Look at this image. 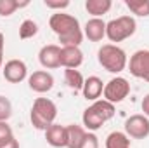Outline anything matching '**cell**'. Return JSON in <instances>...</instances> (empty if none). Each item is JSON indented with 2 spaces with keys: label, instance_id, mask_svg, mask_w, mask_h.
Listing matches in <instances>:
<instances>
[{
  "label": "cell",
  "instance_id": "cell-1",
  "mask_svg": "<svg viewBox=\"0 0 149 148\" xmlns=\"http://www.w3.org/2000/svg\"><path fill=\"white\" fill-rule=\"evenodd\" d=\"M49 26L59 37L63 47H78L83 40V32L80 28V23L71 14H64V12L52 14L49 19Z\"/></svg>",
  "mask_w": 149,
  "mask_h": 148
},
{
  "label": "cell",
  "instance_id": "cell-2",
  "mask_svg": "<svg viewBox=\"0 0 149 148\" xmlns=\"http://www.w3.org/2000/svg\"><path fill=\"white\" fill-rule=\"evenodd\" d=\"M113 117H114V105H111L106 99H97L88 108H85L83 115H81V120L88 131H97L108 120H111Z\"/></svg>",
  "mask_w": 149,
  "mask_h": 148
},
{
  "label": "cell",
  "instance_id": "cell-3",
  "mask_svg": "<svg viewBox=\"0 0 149 148\" xmlns=\"http://www.w3.org/2000/svg\"><path fill=\"white\" fill-rule=\"evenodd\" d=\"M56 117H57V106H56V103L52 99H49V98H37L33 101L30 120H31L35 129L47 131L54 124Z\"/></svg>",
  "mask_w": 149,
  "mask_h": 148
},
{
  "label": "cell",
  "instance_id": "cell-4",
  "mask_svg": "<svg viewBox=\"0 0 149 148\" xmlns=\"http://www.w3.org/2000/svg\"><path fill=\"white\" fill-rule=\"evenodd\" d=\"M97 61L99 65L108 70L109 73H120L127 68L128 59H127V52L114 45V44H104L99 51H97Z\"/></svg>",
  "mask_w": 149,
  "mask_h": 148
},
{
  "label": "cell",
  "instance_id": "cell-5",
  "mask_svg": "<svg viewBox=\"0 0 149 148\" xmlns=\"http://www.w3.org/2000/svg\"><path fill=\"white\" fill-rule=\"evenodd\" d=\"M137 30V23L132 16H120L106 23V37L111 42H123L125 38L132 37Z\"/></svg>",
  "mask_w": 149,
  "mask_h": 148
},
{
  "label": "cell",
  "instance_id": "cell-6",
  "mask_svg": "<svg viewBox=\"0 0 149 148\" xmlns=\"http://www.w3.org/2000/svg\"><path fill=\"white\" fill-rule=\"evenodd\" d=\"M128 94H130V84H128V80L123 78V77H114V78H111L108 84H104L102 96H104V99L109 101L111 105L121 103Z\"/></svg>",
  "mask_w": 149,
  "mask_h": 148
},
{
  "label": "cell",
  "instance_id": "cell-7",
  "mask_svg": "<svg viewBox=\"0 0 149 148\" xmlns=\"http://www.w3.org/2000/svg\"><path fill=\"white\" fill-rule=\"evenodd\" d=\"M125 134L134 140H144L149 136V118L142 113H135L125 120Z\"/></svg>",
  "mask_w": 149,
  "mask_h": 148
},
{
  "label": "cell",
  "instance_id": "cell-8",
  "mask_svg": "<svg viewBox=\"0 0 149 148\" xmlns=\"http://www.w3.org/2000/svg\"><path fill=\"white\" fill-rule=\"evenodd\" d=\"M128 70H130V73L134 75V77L149 82V49L135 51L130 56Z\"/></svg>",
  "mask_w": 149,
  "mask_h": 148
},
{
  "label": "cell",
  "instance_id": "cell-9",
  "mask_svg": "<svg viewBox=\"0 0 149 148\" xmlns=\"http://www.w3.org/2000/svg\"><path fill=\"white\" fill-rule=\"evenodd\" d=\"M38 61L43 68L47 70H54L61 66V47L56 44H49L43 45L38 52Z\"/></svg>",
  "mask_w": 149,
  "mask_h": 148
},
{
  "label": "cell",
  "instance_id": "cell-10",
  "mask_svg": "<svg viewBox=\"0 0 149 148\" xmlns=\"http://www.w3.org/2000/svg\"><path fill=\"white\" fill-rule=\"evenodd\" d=\"M3 78L10 84H19L28 77V68L26 63L21 59H10L3 65Z\"/></svg>",
  "mask_w": 149,
  "mask_h": 148
},
{
  "label": "cell",
  "instance_id": "cell-11",
  "mask_svg": "<svg viewBox=\"0 0 149 148\" xmlns=\"http://www.w3.org/2000/svg\"><path fill=\"white\" fill-rule=\"evenodd\" d=\"M28 85L31 91H35L38 94L49 92L54 87V77L45 70H38V72H33L28 77Z\"/></svg>",
  "mask_w": 149,
  "mask_h": 148
},
{
  "label": "cell",
  "instance_id": "cell-12",
  "mask_svg": "<svg viewBox=\"0 0 149 148\" xmlns=\"http://www.w3.org/2000/svg\"><path fill=\"white\" fill-rule=\"evenodd\" d=\"M45 140H47V143H49L50 147L64 148L68 145V132H66V127L54 122V124L45 131Z\"/></svg>",
  "mask_w": 149,
  "mask_h": 148
},
{
  "label": "cell",
  "instance_id": "cell-13",
  "mask_svg": "<svg viewBox=\"0 0 149 148\" xmlns=\"http://www.w3.org/2000/svg\"><path fill=\"white\" fill-rule=\"evenodd\" d=\"M83 63V52L80 47H61V66L76 70Z\"/></svg>",
  "mask_w": 149,
  "mask_h": 148
},
{
  "label": "cell",
  "instance_id": "cell-14",
  "mask_svg": "<svg viewBox=\"0 0 149 148\" xmlns=\"http://www.w3.org/2000/svg\"><path fill=\"white\" fill-rule=\"evenodd\" d=\"M102 91H104V84H102V80H101L99 77H95V75L88 77V78L83 82L81 92H83V98L88 99V101H97V99L102 96Z\"/></svg>",
  "mask_w": 149,
  "mask_h": 148
},
{
  "label": "cell",
  "instance_id": "cell-15",
  "mask_svg": "<svg viewBox=\"0 0 149 148\" xmlns=\"http://www.w3.org/2000/svg\"><path fill=\"white\" fill-rule=\"evenodd\" d=\"M85 37L90 42H101L106 37V23L101 18H92L85 25Z\"/></svg>",
  "mask_w": 149,
  "mask_h": 148
},
{
  "label": "cell",
  "instance_id": "cell-16",
  "mask_svg": "<svg viewBox=\"0 0 149 148\" xmlns=\"http://www.w3.org/2000/svg\"><path fill=\"white\" fill-rule=\"evenodd\" d=\"M66 132H68V145H66V148H80L81 147V143L85 140V134H87V131L81 125L70 124V125H66Z\"/></svg>",
  "mask_w": 149,
  "mask_h": 148
},
{
  "label": "cell",
  "instance_id": "cell-17",
  "mask_svg": "<svg viewBox=\"0 0 149 148\" xmlns=\"http://www.w3.org/2000/svg\"><path fill=\"white\" fill-rule=\"evenodd\" d=\"M113 2L111 0H87L85 2V9L88 14H92L94 18H101L102 14L109 12Z\"/></svg>",
  "mask_w": 149,
  "mask_h": 148
},
{
  "label": "cell",
  "instance_id": "cell-18",
  "mask_svg": "<svg viewBox=\"0 0 149 148\" xmlns=\"http://www.w3.org/2000/svg\"><path fill=\"white\" fill-rule=\"evenodd\" d=\"M106 148H130V138L121 131H113L106 138Z\"/></svg>",
  "mask_w": 149,
  "mask_h": 148
},
{
  "label": "cell",
  "instance_id": "cell-19",
  "mask_svg": "<svg viewBox=\"0 0 149 148\" xmlns=\"http://www.w3.org/2000/svg\"><path fill=\"white\" fill-rule=\"evenodd\" d=\"M64 82L68 84L70 89H73V91H80V89H83V82H85V78H83V75L80 73L78 70L66 68V70H64Z\"/></svg>",
  "mask_w": 149,
  "mask_h": 148
},
{
  "label": "cell",
  "instance_id": "cell-20",
  "mask_svg": "<svg viewBox=\"0 0 149 148\" xmlns=\"http://www.w3.org/2000/svg\"><path fill=\"white\" fill-rule=\"evenodd\" d=\"M125 5L128 11L139 18H148L149 16V0H127Z\"/></svg>",
  "mask_w": 149,
  "mask_h": 148
},
{
  "label": "cell",
  "instance_id": "cell-21",
  "mask_svg": "<svg viewBox=\"0 0 149 148\" xmlns=\"http://www.w3.org/2000/svg\"><path fill=\"white\" fill-rule=\"evenodd\" d=\"M28 2H17V0H0V16L9 18L12 16L19 7H26Z\"/></svg>",
  "mask_w": 149,
  "mask_h": 148
},
{
  "label": "cell",
  "instance_id": "cell-22",
  "mask_svg": "<svg viewBox=\"0 0 149 148\" xmlns=\"http://www.w3.org/2000/svg\"><path fill=\"white\" fill-rule=\"evenodd\" d=\"M38 33V25L33 19H24L19 26V37L21 38H31Z\"/></svg>",
  "mask_w": 149,
  "mask_h": 148
},
{
  "label": "cell",
  "instance_id": "cell-23",
  "mask_svg": "<svg viewBox=\"0 0 149 148\" xmlns=\"http://www.w3.org/2000/svg\"><path fill=\"white\" fill-rule=\"evenodd\" d=\"M10 115H12V103L5 96H0V122H7Z\"/></svg>",
  "mask_w": 149,
  "mask_h": 148
},
{
  "label": "cell",
  "instance_id": "cell-24",
  "mask_svg": "<svg viewBox=\"0 0 149 148\" xmlns=\"http://www.w3.org/2000/svg\"><path fill=\"white\" fill-rule=\"evenodd\" d=\"M14 138V132H12V127L7 124V122H0V147L5 145L9 140Z\"/></svg>",
  "mask_w": 149,
  "mask_h": 148
},
{
  "label": "cell",
  "instance_id": "cell-25",
  "mask_svg": "<svg viewBox=\"0 0 149 148\" xmlns=\"http://www.w3.org/2000/svg\"><path fill=\"white\" fill-rule=\"evenodd\" d=\"M80 148H99V140H97V136H95L94 132H87V134H85V140H83V143H81Z\"/></svg>",
  "mask_w": 149,
  "mask_h": 148
},
{
  "label": "cell",
  "instance_id": "cell-26",
  "mask_svg": "<svg viewBox=\"0 0 149 148\" xmlns=\"http://www.w3.org/2000/svg\"><path fill=\"white\" fill-rule=\"evenodd\" d=\"M43 4H45L47 9H57L59 12H61V9L70 7V2L68 0H45Z\"/></svg>",
  "mask_w": 149,
  "mask_h": 148
},
{
  "label": "cell",
  "instance_id": "cell-27",
  "mask_svg": "<svg viewBox=\"0 0 149 148\" xmlns=\"http://www.w3.org/2000/svg\"><path fill=\"white\" fill-rule=\"evenodd\" d=\"M141 106H142L144 115L149 118V94H146V96H144V99H142V105H141Z\"/></svg>",
  "mask_w": 149,
  "mask_h": 148
},
{
  "label": "cell",
  "instance_id": "cell-28",
  "mask_svg": "<svg viewBox=\"0 0 149 148\" xmlns=\"http://www.w3.org/2000/svg\"><path fill=\"white\" fill-rule=\"evenodd\" d=\"M3 45H5V38H3V33L0 32V68L3 65Z\"/></svg>",
  "mask_w": 149,
  "mask_h": 148
},
{
  "label": "cell",
  "instance_id": "cell-29",
  "mask_svg": "<svg viewBox=\"0 0 149 148\" xmlns=\"http://www.w3.org/2000/svg\"><path fill=\"white\" fill-rule=\"evenodd\" d=\"M0 148H19V143H17V140H16V138H12V140H9L5 145H2Z\"/></svg>",
  "mask_w": 149,
  "mask_h": 148
}]
</instances>
